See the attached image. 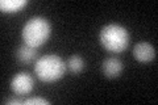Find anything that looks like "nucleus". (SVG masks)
Here are the masks:
<instances>
[{
  "instance_id": "7ed1b4c3",
  "label": "nucleus",
  "mask_w": 158,
  "mask_h": 105,
  "mask_svg": "<svg viewBox=\"0 0 158 105\" xmlns=\"http://www.w3.org/2000/svg\"><path fill=\"white\" fill-rule=\"evenodd\" d=\"M52 26L49 20L45 17H32L28 20L23 28V39L32 47H38L44 45L50 37Z\"/></svg>"
},
{
  "instance_id": "423d86ee",
  "label": "nucleus",
  "mask_w": 158,
  "mask_h": 105,
  "mask_svg": "<svg viewBox=\"0 0 158 105\" xmlns=\"http://www.w3.org/2000/svg\"><path fill=\"white\" fill-rule=\"evenodd\" d=\"M123 68H124V64H123V62L116 57L107 58V59H104V62L102 63L103 74L110 79L120 76V74L123 72Z\"/></svg>"
},
{
  "instance_id": "1a4fd4ad",
  "label": "nucleus",
  "mask_w": 158,
  "mask_h": 105,
  "mask_svg": "<svg viewBox=\"0 0 158 105\" xmlns=\"http://www.w3.org/2000/svg\"><path fill=\"white\" fill-rule=\"evenodd\" d=\"M28 3V0H2L0 8L3 12H17Z\"/></svg>"
},
{
  "instance_id": "20e7f679",
  "label": "nucleus",
  "mask_w": 158,
  "mask_h": 105,
  "mask_svg": "<svg viewBox=\"0 0 158 105\" xmlns=\"http://www.w3.org/2000/svg\"><path fill=\"white\" fill-rule=\"evenodd\" d=\"M33 78L28 72H20L16 74L11 80V88L12 91L19 95V96H24L32 92L33 89Z\"/></svg>"
},
{
  "instance_id": "9d476101",
  "label": "nucleus",
  "mask_w": 158,
  "mask_h": 105,
  "mask_svg": "<svg viewBox=\"0 0 158 105\" xmlns=\"http://www.w3.org/2000/svg\"><path fill=\"white\" fill-rule=\"evenodd\" d=\"M25 105H31V104H38V105H49L50 101H48L45 99H41V97H33V99H29L24 101Z\"/></svg>"
},
{
  "instance_id": "39448f33",
  "label": "nucleus",
  "mask_w": 158,
  "mask_h": 105,
  "mask_svg": "<svg viewBox=\"0 0 158 105\" xmlns=\"http://www.w3.org/2000/svg\"><path fill=\"white\" fill-rule=\"evenodd\" d=\"M133 57L141 63L152 62L156 58V49L149 42H138L133 47Z\"/></svg>"
},
{
  "instance_id": "f03ea898",
  "label": "nucleus",
  "mask_w": 158,
  "mask_h": 105,
  "mask_svg": "<svg viewBox=\"0 0 158 105\" xmlns=\"http://www.w3.org/2000/svg\"><path fill=\"white\" fill-rule=\"evenodd\" d=\"M66 71V63L56 54H48L38 58L34 64V72L40 80L53 83L61 79Z\"/></svg>"
},
{
  "instance_id": "0eeeda50",
  "label": "nucleus",
  "mask_w": 158,
  "mask_h": 105,
  "mask_svg": "<svg viewBox=\"0 0 158 105\" xmlns=\"http://www.w3.org/2000/svg\"><path fill=\"white\" fill-rule=\"evenodd\" d=\"M15 57H16L17 61L23 64L32 63L34 61H37V57H38L37 47H32V46H29V45L24 43L21 46H19L16 53H15Z\"/></svg>"
},
{
  "instance_id": "9b49d317",
  "label": "nucleus",
  "mask_w": 158,
  "mask_h": 105,
  "mask_svg": "<svg viewBox=\"0 0 158 105\" xmlns=\"http://www.w3.org/2000/svg\"><path fill=\"white\" fill-rule=\"evenodd\" d=\"M6 104H15V105H19V104H24V103L21 101V100L12 97V99H8L7 101H6Z\"/></svg>"
},
{
  "instance_id": "f257e3e1",
  "label": "nucleus",
  "mask_w": 158,
  "mask_h": 105,
  "mask_svg": "<svg viewBox=\"0 0 158 105\" xmlns=\"http://www.w3.org/2000/svg\"><path fill=\"white\" fill-rule=\"evenodd\" d=\"M99 39L103 47L111 53H121L129 46L131 36L128 30L118 24H108L100 30Z\"/></svg>"
},
{
  "instance_id": "6e6552de",
  "label": "nucleus",
  "mask_w": 158,
  "mask_h": 105,
  "mask_svg": "<svg viewBox=\"0 0 158 105\" xmlns=\"http://www.w3.org/2000/svg\"><path fill=\"white\" fill-rule=\"evenodd\" d=\"M67 67L70 70V72L74 74V75H78L83 71V68H85V61H83V58L81 55H78V54H74L69 58L67 61Z\"/></svg>"
}]
</instances>
